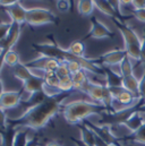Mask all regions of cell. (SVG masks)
<instances>
[{"label": "cell", "instance_id": "1", "mask_svg": "<svg viewBox=\"0 0 145 146\" xmlns=\"http://www.w3.org/2000/svg\"><path fill=\"white\" fill-rule=\"evenodd\" d=\"M64 94V93H63ZM63 94L58 96H47L42 102L31 107L25 113L15 120H8V125L16 129H41L53 118L61 108V102L65 96Z\"/></svg>", "mask_w": 145, "mask_h": 146}, {"label": "cell", "instance_id": "2", "mask_svg": "<svg viewBox=\"0 0 145 146\" xmlns=\"http://www.w3.org/2000/svg\"><path fill=\"white\" fill-rule=\"evenodd\" d=\"M33 48L40 56H45L50 58H56L60 62H69V61H78L83 70L92 73L94 75H99L104 77V70L103 66L96 64V60H91L86 59L85 57H76L72 54L68 49H63L59 46L56 42H50V43H37L33 44Z\"/></svg>", "mask_w": 145, "mask_h": 146}, {"label": "cell", "instance_id": "3", "mask_svg": "<svg viewBox=\"0 0 145 146\" xmlns=\"http://www.w3.org/2000/svg\"><path fill=\"white\" fill-rule=\"evenodd\" d=\"M108 112L110 111L103 104L84 100L72 101L71 103L65 104L63 108V114L65 120L72 125L84 121L91 115H101Z\"/></svg>", "mask_w": 145, "mask_h": 146}, {"label": "cell", "instance_id": "4", "mask_svg": "<svg viewBox=\"0 0 145 146\" xmlns=\"http://www.w3.org/2000/svg\"><path fill=\"white\" fill-rule=\"evenodd\" d=\"M113 23L119 30L121 36L125 42V50L127 52V56L133 61H141V48H142V38L138 36V34L126 23L120 21L119 17L113 18Z\"/></svg>", "mask_w": 145, "mask_h": 146}, {"label": "cell", "instance_id": "5", "mask_svg": "<svg viewBox=\"0 0 145 146\" xmlns=\"http://www.w3.org/2000/svg\"><path fill=\"white\" fill-rule=\"evenodd\" d=\"M57 21V16L48 8H31L27 10L26 23L32 26H41L44 24H53Z\"/></svg>", "mask_w": 145, "mask_h": 146}, {"label": "cell", "instance_id": "6", "mask_svg": "<svg viewBox=\"0 0 145 146\" xmlns=\"http://www.w3.org/2000/svg\"><path fill=\"white\" fill-rule=\"evenodd\" d=\"M127 57V52L125 49H116L111 50L106 53H103L99 58V62L102 66L107 67H113V66H119L120 62Z\"/></svg>", "mask_w": 145, "mask_h": 146}, {"label": "cell", "instance_id": "7", "mask_svg": "<svg viewBox=\"0 0 145 146\" xmlns=\"http://www.w3.org/2000/svg\"><path fill=\"white\" fill-rule=\"evenodd\" d=\"M86 37H92V38H111L113 37V33L109 30L108 27L101 23L96 17H92L91 19V30L90 33Z\"/></svg>", "mask_w": 145, "mask_h": 146}, {"label": "cell", "instance_id": "8", "mask_svg": "<svg viewBox=\"0 0 145 146\" xmlns=\"http://www.w3.org/2000/svg\"><path fill=\"white\" fill-rule=\"evenodd\" d=\"M22 102V92L7 91L0 98V108L3 110H13L17 108Z\"/></svg>", "mask_w": 145, "mask_h": 146}, {"label": "cell", "instance_id": "9", "mask_svg": "<svg viewBox=\"0 0 145 146\" xmlns=\"http://www.w3.org/2000/svg\"><path fill=\"white\" fill-rule=\"evenodd\" d=\"M104 86L106 84H99V83H93L91 80H88L85 86L83 87V93L87 94L92 102H95V103H100L102 104V101H103V93H104Z\"/></svg>", "mask_w": 145, "mask_h": 146}, {"label": "cell", "instance_id": "10", "mask_svg": "<svg viewBox=\"0 0 145 146\" xmlns=\"http://www.w3.org/2000/svg\"><path fill=\"white\" fill-rule=\"evenodd\" d=\"M19 36H21V24L13 22L11 23V27H10L6 38L0 42V48L3 50V52L13 50L14 45L17 43Z\"/></svg>", "mask_w": 145, "mask_h": 146}, {"label": "cell", "instance_id": "11", "mask_svg": "<svg viewBox=\"0 0 145 146\" xmlns=\"http://www.w3.org/2000/svg\"><path fill=\"white\" fill-rule=\"evenodd\" d=\"M27 10L26 7H24L21 2L15 3L13 6L6 7V13L9 15L11 22L18 23V24H23L26 23V15H27Z\"/></svg>", "mask_w": 145, "mask_h": 146}, {"label": "cell", "instance_id": "12", "mask_svg": "<svg viewBox=\"0 0 145 146\" xmlns=\"http://www.w3.org/2000/svg\"><path fill=\"white\" fill-rule=\"evenodd\" d=\"M106 85L108 87H122V76L119 73H116L111 67L103 66Z\"/></svg>", "mask_w": 145, "mask_h": 146}, {"label": "cell", "instance_id": "13", "mask_svg": "<svg viewBox=\"0 0 145 146\" xmlns=\"http://www.w3.org/2000/svg\"><path fill=\"white\" fill-rule=\"evenodd\" d=\"M144 123H145L144 115H143V113L140 112V110L135 111V112L124 122V125L132 131V134H134L135 131H137Z\"/></svg>", "mask_w": 145, "mask_h": 146}, {"label": "cell", "instance_id": "14", "mask_svg": "<svg viewBox=\"0 0 145 146\" xmlns=\"http://www.w3.org/2000/svg\"><path fill=\"white\" fill-rule=\"evenodd\" d=\"M43 86H44V79L33 76L23 83L22 90L29 94H35L39 92H43Z\"/></svg>", "mask_w": 145, "mask_h": 146}, {"label": "cell", "instance_id": "15", "mask_svg": "<svg viewBox=\"0 0 145 146\" xmlns=\"http://www.w3.org/2000/svg\"><path fill=\"white\" fill-rule=\"evenodd\" d=\"M122 87L140 98V78H137L134 74L122 77Z\"/></svg>", "mask_w": 145, "mask_h": 146}, {"label": "cell", "instance_id": "16", "mask_svg": "<svg viewBox=\"0 0 145 146\" xmlns=\"http://www.w3.org/2000/svg\"><path fill=\"white\" fill-rule=\"evenodd\" d=\"M79 130H80L82 143H84L87 146H96V135L90 127H87L86 125H83V126H79Z\"/></svg>", "mask_w": 145, "mask_h": 146}, {"label": "cell", "instance_id": "17", "mask_svg": "<svg viewBox=\"0 0 145 146\" xmlns=\"http://www.w3.org/2000/svg\"><path fill=\"white\" fill-rule=\"evenodd\" d=\"M13 74H14V76H15L17 79L22 80L23 83L26 82L27 79H30L31 77H33V75L31 74L30 68H29L25 64H22V62L17 64V65L14 67Z\"/></svg>", "mask_w": 145, "mask_h": 146}, {"label": "cell", "instance_id": "18", "mask_svg": "<svg viewBox=\"0 0 145 146\" xmlns=\"http://www.w3.org/2000/svg\"><path fill=\"white\" fill-rule=\"evenodd\" d=\"M94 1V6L104 15H107L109 17H118L119 15L116 13V10L112 8V6L109 3L108 0H93Z\"/></svg>", "mask_w": 145, "mask_h": 146}, {"label": "cell", "instance_id": "19", "mask_svg": "<svg viewBox=\"0 0 145 146\" xmlns=\"http://www.w3.org/2000/svg\"><path fill=\"white\" fill-rule=\"evenodd\" d=\"M72 79V83H74V90H77V91H83V87L85 86V84L88 82V78L86 76L85 70H80L78 73H75L71 75Z\"/></svg>", "mask_w": 145, "mask_h": 146}, {"label": "cell", "instance_id": "20", "mask_svg": "<svg viewBox=\"0 0 145 146\" xmlns=\"http://www.w3.org/2000/svg\"><path fill=\"white\" fill-rule=\"evenodd\" d=\"M94 1L93 0H78L77 10L83 16H90L94 10Z\"/></svg>", "mask_w": 145, "mask_h": 146}, {"label": "cell", "instance_id": "21", "mask_svg": "<svg viewBox=\"0 0 145 146\" xmlns=\"http://www.w3.org/2000/svg\"><path fill=\"white\" fill-rule=\"evenodd\" d=\"M118 67H119V74H120L122 77H126V76H129V75H133V74H134L133 60H132L128 56L120 62V65H119Z\"/></svg>", "mask_w": 145, "mask_h": 146}, {"label": "cell", "instance_id": "22", "mask_svg": "<svg viewBox=\"0 0 145 146\" xmlns=\"http://www.w3.org/2000/svg\"><path fill=\"white\" fill-rule=\"evenodd\" d=\"M30 142L29 138V134L25 130V128H21L17 130V134L15 136V141H14V146H27Z\"/></svg>", "mask_w": 145, "mask_h": 146}, {"label": "cell", "instance_id": "23", "mask_svg": "<svg viewBox=\"0 0 145 146\" xmlns=\"http://www.w3.org/2000/svg\"><path fill=\"white\" fill-rule=\"evenodd\" d=\"M68 51L76 57H84V54H85V44L82 41H75L69 45Z\"/></svg>", "mask_w": 145, "mask_h": 146}, {"label": "cell", "instance_id": "24", "mask_svg": "<svg viewBox=\"0 0 145 146\" xmlns=\"http://www.w3.org/2000/svg\"><path fill=\"white\" fill-rule=\"evenodd\" d=\"M17 64H19V56L16 51L10 50V51L5 52V65L14 68Z\"/></svg>", "mask_w": 145, "mask_h": 146}, {"label": "cell", "instance_id": "25", "mask_svg": "<svg viewBox=\"0 0 145 146\" xmlns=\"http://www.w3.org/2000/svg\"><path fill=\"white\" fill-rule=\"evenodd\" d=\"M59 90L63 93H69L74 90V83H72V76H67L64 78H60L59 80Z\"/></svg>", "mask_w": 145, "mask_h": 146}, {"label": "cell", "instance_id": "26", "mask_svg": "<svg viewBox=\"0 0 145 146\" xmlns=\"http://www.w3.org/2000/svg\"><path fill=\"white\" fill-rule=\"evenodd\" d=\"M128 138H130L133 142L137 144H144L145 145V123L134 134H132Z\"/></svg>", "mask_w": 145, "mask_h": 146}, {"label": "cell", "instance_id": "27", "mask_svg": "<svg viewBox=\"0 0 145 146\" xmlns=\"http://www.w3.org/2000/svg\"><path fill=\"white\" fill-rule=\"evenodd\" d=\"M56 75H57L59 78H64V77L71 76V72H69V69H68L67 62H60L59 67H58L57 70H56Z\"/></svg>", "mask_w": 145, "mask_h": 146}, {"label": "cell", "instance_id": "28", "mask_svg": "<svg viewBox=\"0 0 145 146\" xmlns=\"http://www.w3.org/2000/svg\"><path fill=\"white\" fill-rule=\"evenodd\" d=\"M8 127H9V125H8V115L5 112V110L0 108V131L3 133L5 130H7Z\"/></svg>", "mask_w": 145, "mask_h": 146}, {"label": "cell", "instance_id": "29", "mask_svg": "<svg viewBox=\"0 0 145 146\" xmlns=\"http://www.w3.org/2000/svg\"><path fill=\"white\" fill-rule=\"evenodd\" d=\"M11 23H7V22L1 23L0 22V42L6 38L8 32H9V30H10V27H11Z\"/></svg>", "mask_w": 145, "mask_h": 146}, {"label": "cell", "instance_id": "30", "mask_svg": "<svg viewBox=\"0 0 145 146\" xmlns=\"http://www.w3.org/2000/svg\"><path fill=\"white\" fill-rule=\"evenodd\" d=\"M67 66H68V69L71 72V75L83 70V67L78 61H69V62H67Z\"/></svg>", "mask_w": 145, "mask_h": 146}, {"label": "cell", "instance_id": "31", "mask_svg": "<svg viewBox=\"0 0 145 146\" xmlns=\"http://www.w3.org/2000/svg\"><path fill=\"white\" fill-rule=\"evenodd\" d=\"M71 8V2L69 0H58L57 1V9L59 11H68Z\"/></svg>", "mask_w": 145, "mask_h": 146}, {"label": "cell", "instance_id": "32", "mask_svg": "<svg viewBox=\"0 0 145 146\" xmlns=\"http://www.w3.org/2000/svg\"><path fill=\"white\" fill-rule=\"evenodd\" d=\"M133 15H134V17H135L137 21H140V22H142V23H145V8L133 10Z\"/></svg>", "mask_w": 145, "mask_h": 146}, {"label": "cell", "instance_id": "33", "mask_svg": "<svg viewBox=\"0 0 145 146\" xmlns=\"http://www.w3.org/2000/svg\"><path fill=\"white\" fill-rule=\"evenodd\" d=\"M140 98L145 101V68L143 72V76L140 78Z\"/></svg>", "mask_w": 145, "mask_h": 146}, {"label": "cell", "instance_id": "34", "mask_svg": "<svg viewBox=\"0 0 145 146\" xmlns=\"http://www.w3.org/2000/svg\"><path fill=\"white\" fill-rule=\"evenodd\" d=\"M109 3L112 6V8L116 10V13L119 15V16H122L121 15V3H120V0H108Z\"/></svg>", "mask_w": 145, "mask_h": 146}, {"label": "cell", "instance_id": "35", "mask_svg": "<svg viewBox=\"0 0 145 146\" xmlns=\"http://www.w3.org/2000/svg\"><path fill=\"white\" fill-rule=\"evenodd\" d=\"M133 9H142L145 8V0H133Z\"/></svg>", "mask_w": 145, "mask_h": 146}, {"label": "cell", "instance_id": "36", "mask_svg": "<svg viewBox=\"0 0 145 146\" xmlns=\"http://www.w3.org/2000/svg\"><path fill=\"white\" fill-rule=\"evenodd\" d=\"M21 1H23V0H0V5L3 7H9V6H13Z\"/></svg>", "mask_w": 145, "mask_h": 146}, {"label": "cell", "instance_id": "37", "mask_svg": "<svg viewBox=\"0 0 145 146\" xmlns=\"http://www.w3.org/2000/svg\"><path fill=\"white\" fill-rule=\"evenodd\" d=\"M141 61L145 64V30L142 38V48H141Z\"/></svg>", "mask_w": 145, "mask_h": 146}, {"label": "cell", "instance_id": "38", "mask_svg": "<svg viewBox=\"0 0 145 146\" xmlns=\"http://www.w3.org/2000/svg\"><path fill=\"white\" fill-rule=\"evenodd\" d=\"M120 3H121V9H122V7H126V6H132L133 0H120Z\"/></svg>", "mask_w": 145, "mask_h": 146}, {"label": "cell", "instance_id": "39", "mask_svg": "<svg viewBox=\"0 0 145 146\" xmlns=\"http://www.w3.org/2000/svg\"><path fill=\"white\" fill-rule=\"evenodd\" d=\"M72 142H74V144L76 146H87L85 145L84 143H82V141H77V139H72Z\"/></svg>", "mask_w": 145, "mask_h": 146}, {"label": "cell", "instance_id": "40", "mask_svg": "<svg viewBox=\"0 0 145 146\" xmlns=\"http://www.w3.org/2000/svg\"><path fill=\"white\" fill-rule=\"evenodd\" d=\"M5 93V91H3V83H2V80H1V78H0V98H1V95Z\"/></svg>", "mask_w": 145, "mask_h": 146}, {"label": "cell", "instance_id": "41", "mask_svg": "<svg viewBox=\"0 0 145 146\" xmlns=\"http://www.w3.org/2000/svg\"><path fill=\"white\" fill-rule=\"evenodd\" d=\"M45 146H61V145L59 143H57V142H49Z\"/></svg>", "mask_w": 145, "mask_h": 146}, {"label": "cell", "instance_id": "42", "mask_svg": "<svg viewBox=\"0 0 145 146\" xmlns=\"http://www.w3.org/2000/svg\"><path fill=\"white\" fill-rule=\"evenodd\" d=\"M2 53H3V50H2V49H1V48H0V56H1V54H2Z\"/></svg>", "mask_w": 145, "mask_h": 146}]
</instances>
